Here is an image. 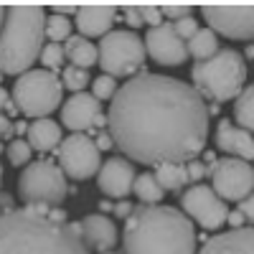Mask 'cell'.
Returning a JSON list of instances; mask_svg holds the SVG:
<instances>
[{"label": "cell", "mask_w": 254, "mask_h": 254, "mask_svg": "<svg viewBox=\"0 0 254 254\" xmlns=\"http://www.w3.org/2000/svg\"><path fill=\"white\" fill-rule=\"evenodd\" d=\"M104 120L127 160L153 168L196 160L208 137V112L198 92L181 79L145 69L117 87Z\"/></svg>", "instance_id": "cell-1"}, {"label": "cell", "mask_w": 254, "mask_h": 254, "mask_svg": "<svg viewBox=\"0 0 254 254\" xmlns=\"http://www.w3.org/2000/svg\"><path fill=\"white\" fill-rule=\"evenodd\" d=\"M125 254H196V229L173 206H132L122 231Z\"/></svg>", "instance_id": "cell-2"}, {"label": "cell", "mask_w": 254, "mask_h": 254, "mask_svg": "<svg viewBox=\"0 0 254 254\" xmlns=\"http://www.w3.org/2000/svg\"><path fill=\"white\" fill-rule=\"evenodd\" d=\"M0 254H89L81 237L33 208L0 214Z\"/></svg>", "instance_id": "cell-3"}, {"label": "cell", "mask_w": 254, "mask_h": 254, "mask_svg": "<svg viewBox=\"0 0 254 254\" xmlns=\"http://www.w3.org/2000/svg\"><path fill=\"white\" fill-rule=\"evenodd\" d=\"M44 20L46 8L33 3L5 5V18L0 26V74H26L41 49H44Z\"/></svg>", "instance_id": "cell-4"}, {"label": "cell", "mask_w": 254, "mask_h": 254, "mask_svg": "<svg viewBox=\"0 0 254 254\" xmlns=\"http://www.w3.org/2000/svg\"><path fill=\"white\" fill-rule=\"evenodd\" d=\"M247 61L237 49H219L211 59L196 61L190 69L193 89L201 99H211L216 104L231 102L247 87Z\"/></svg>", "instance_id": "cell-5"}, {"label": "cell", "mask_w": 254, "mask_h": 254, "mask_svg": "<svg viewBox=\"0 0 254 254\" xmlns=\"http://www.w3.org/2000/svg\"><path fill=\"white\" fill-rule=\"evenodd\" d=\"M61 97H64V87L59 76L46 69H28L26 74H20L10 92L18 115H26L33 120L49 117L54 110H59Z\"/></svg>", "instance_id": "cell-6"}, {"label": "cell", "mask_w": 254, "mask_h": 254, "mask_svg": "<svg viewBox=\"0 0 254 254\" xmlns=\"http://www.w3.org/2000/svg\"><path fill=\"white\" fill-rule=\"evenodd\" d=\"M18 193L26 206L59 208L69 196V186L54 158H38L23 168L18 178Z\"/></svg>", "instance_id": "cell-7"}, {"label": "cell", "mask_w": 254, "mask_h": 254, "mask_svg": "<svg viewBox=\"0 0 254 254\" xmlns=\"http://www.w3.org/2000/svg\"><path fill=\"white\" fill-rule=\"evenodd\" d=\"M97 64L102 74L112 79L117 76H135L145 69V46L142 38L130 28H117L99 38Z\"/></svg>", "instance_id": "cell-8"}, {"label": "cell", "mask_w": 254, "mask_h": 254, "mask_svg": "<svg viewBox=\"0 0 254 254\" xmlns=\"http://www.w3.org/2000/svg\"><path fill=\"white\" fill-rule=\"evenodd\" d=\"M56 165L61 168L64 178H71V181L94 178L102 165L94 137H89L87 132H74L64 137L56 145Z\"/></svg>", "instance_id": "cell-9"}, {"label": "cell", "mask_w": 254, "mask_h": 254, "mask_svg": "<svg viewBox=\"0 0 254 254\" xmlns=\"http://www.w3.org/2000/svg\"><path fill=\"white\" fill-rule=\"evenodd\" d=\"M203 20L208 31L231 41H252L254 36V5L252 3H203Z\"/></svg>", "instance_id": "cell-10"}, {"label": "cell", "mask_w": 254, "mask_h": 254, "mask_svg": "<svg viewBox=\"0 0 254 254\" xmlns=\"http://www.w3.org/2000/svg\"><path fill=\"white\" fill-rule=\"evenodd\" d=\"M211 190L226 203L234 201L239 203L242 198L252 196L254 188V168L247 160H237V158H219L211 168Z\"/></svg>", "instance_id": "cell-11"}, {"label": "cell", "mask_w": 254, "mask_h": 254, "mask_svg": "<svg viewBox=\"0 0 254 254\" xmlns=\"http://www.w3.org/2000/svg\"><path fill=\"white\" fill-rule=\"evenodd\" d=\"M181 206H183L181 214L190 224L196 221L201 229H221L226 224V214H229L226 203L203 183L190 186L181 198Z\"/></svg>", "instance_id": "cell-12"}, {"label": "cell", "mask_w": 254, "mask_h": 254, "mask_svg": "<svg viewBox=\"0 0 254 254\" xmlns=\"http://www.w3.org/2000/svg\"><path fill=\"white\" fill-rule=\"evenodd\" d=\"M145 56H150L160 66H181L188 61L186 41H181L171 23H160L145 33Z\"/></svg>", "instance_id": "cell-13"}, {"label": "cell", "mask_w": 254, "mask_h": 254, "mask_svg": "<svg viewBox=\"0 0 254 254\" xmlns=\"http://www.w3.org/2000/svg\"><path fill=\"white\" fill-rule=\"evenodd\" d=\"M61 125L74 132H87L94 127H104L107 120L102 115V102H97L89 92L71 94L61 104Z\"/></svg>", "instance_id": "cell-14"}, {"label": "cell", "mask_w": 254, "mask_h": 254, "mask_svg": "<svg viewBox=\"0 0 254 254\" xmlns=\"http://www.w3.org/2000/svg\"><path fill=\"white\" fill-rule=\"evenodd\" d=\"M135 165L122 158V155H115V158H107L99 171H97V186L99 190L107 198H120L125 201L127 196L132 193V183H135Z\"/></svg>", "instance_id": "cell-15"}, {"label": "cell", "mask_w": 254, "mask_h": 254, "mask_svg": "<svg viewBox=\"0 0 254 254\" xmlns=\"http://www.w3.org/2000/svg\"><path fill=\"white\" fill-rule=\"evenodd\" d=\"M117 5H97V3H87V5H76L74 13V23L81 33V38H102L107 36L117 20Z\"/></svg>", "instance_id": "cell-16"}, {"label": "cell", "mask_w": 254, "mask_h": 254, "mask_svg": "<svg viewBox=\"0 0 254 254\" xmlns=\"http://www.w3.org/2000/svg\"><path fill=\"white\" fill-rule=\"evenodd\" d=\"M79 237L84 242V247L97 254H104V252H112V247L120 242V234H117V226L112 219L102 216V214H89L79 221Z\"/></svg>", "instance_id": "cell-17"}, {"label": "cell", "mask_w": 254, "mask_h": 254, "mask_svg": "<svg viewBox=\"0 0 254 254\" xmlns=\"http://www.w3.org/2000/svg\"><path fill=\"white\" fill-rule=\"evenodd\" d=\"M216 147L224 153H229L231 158H237V160H247L252 163L254 158V140H252V132L242 130V127H237L231 120H221L216 125Z\"/></svg>", "instance_id": "cell-18"}, {"label": "cell", "mask_w": 254, "mask_h": 254, "mask_svg": "<svg viewBox=\"0 0 254 254\" xmlns=\"http://www.w3.org/2000/svg\"><path fill=\"white\" fill-rule=\"evenodd\" d=\"M198 254H254V231L252 226L229 229L224 234L206 239Z\"/></svg>", "instance_id": "cell-19"}, {"label": "cell", "mask_w": 254, "mask_h": 254, "mask_svg": "<svg viewBox=\"0 0 254 254\" xmlns=\"http://www.w3.org/2000/svg\"><path fill=\"white\" fill-rule=\"evenodd\" d=\"M26 142L31 150H38V153H51L56 150V145L61 142V125L54 122L51 117H41V120H33L26 130Z\"/></svg>", "instance_id": "cell-20"}, {"label": "cell", "mask_w": 254, "mask_h": 254, "mask_svg": "<svg viewBox=\"0 0 254 254\" xmlns=\"http://www.w3.org/2000/svg\"><path fill=\"white\" fill-rule=\"evenodd\" d=\"M61 49H64V59H69V66L87 71L89 66L97 64V46L81 36H69L61 44Z\"/></svg>", "instance_id": "cell-21"}, {"label": "cell", "mask_w": 254, "mask_h": 254, "mask_svg": "<svg viewBox=\"0 0 254 254\" xmlns=\"http://www.w3.org/2000/svg\"><path fill=\"white\" fill-rule=\"evenodd\" d=\"M216 51H219V38L211 33L208 28H198L193 36L186 41V54H188V59L203 61V59H211Z\"/></svg>", "instance_id": "cell-22"}, {"label": "cell", "mask_w": 254, "mask_h": 254, "mask_svg": "<svg viewBox=\"0 0 254 254\" xmlns=\"http://www.w3.org/2000/svg\"><path fill=\"white\" fill-rule=\"evenodd\" d=\"M153 178L158 181V186L163 190H181L188 183L186 165H178V163H160V165H155Z\"/></svg>", "instance_id": "cell-23"}, {"label": "cell", "mask_w": 254, "mask_h": 254, "mask_svg": "<svg viewBox=\"0 0 254 254\" xmlns=\"http://www.w3.org/2000/svg\"><path fill=\"white\" fill-rule=\"evenodd\" d=\"M231 122L242 127V130L252 132V127H254V87L252 84H247L242 94L234 99V120Z\"/></svg>", "instance_id": "cell-24"}, {"label": "cell", "mask_w": 254, "mask_h": 254, "mask_svg": "<svg viewBox=\"0 0 254 254\" xmlns=\"http://www.w3.org/2000/svg\"><path fill=\"white\" fill-rule=\"evenodd\" d=\"M132 193L140 198V206H158L163 201L165 190L158 186V181L153 178V173H142V176H135Z\"/></svg>", "instance_id": "cell-25"}, {"label": "cell", "mask_w": 254, "mask_h": 254, "mask_svg": "<svg viewBox=\"0 0 254 254\" xmlns=\"http://www.w3.org/2000/svg\"><path fill=\"white\" fill-rule=\"evenodd\" d=\"M71 20L64 15H46L44 20V38H49V44H64L71 36Z\"/></svg>", "instance_id": "cell-26"}, {"label": "cell", "mask_w": 254, "mask_h": 254, "mask_svg": "<svg viewBox=\"0 0 254 254\" xmlns=\"http://www.w3.org/2000/svg\"><path fill=\"white\" fill-rule=\"evenodd\" d=\"M61 87L64 89H69V92H74V94H79V92H84V87L92 81L89 79V71H84V69H76V66H64L61 69Z\"/></svg>", "instance_id": "cell-27"}, {"label": "cell", "mask_w": 254, "mask_h": 254, "mask_svg": "<svg viewBox=\"0 0 254 254\" xmlns=\"http://www.w3.org/2000/svg\"><path fill=\"white\" fill-rule=\"evenodd\" d=\"M31 147H28V142L23 140V137H15V140H10L8 142V147H5V155H8V160H10V165L13 168H20V165H28L31 163Z\"/></svg>", "instance_id": "cell-28"}, {"label": "cell", "mask_w": 254, "mask_h": 254, "mask_svg": "<svg viewBox=\"0 0 254 254\" xmlns=\"http://www.w3.org/2000/svg\"><path fill=\"white\" fill-rule=\"evenodd\" d=\"M38 59H41V64L46 66V71H54V74H56V69H61V64L66 61V59H64L61 44H44Z\"/></svg>", "instance_id": "cell-29"}, {"label": "cell", "mask_w": 254, "mask_h": 254, "mask_svg": "<svg viewBox=\"0 0 254 254\" xmlns=\"http://www.w3.org/2000/svg\"><path fill=\"white\" fill-rule=\"evenodd\" d=\"M115 92H117V79H112V76H107V74H99V76L92 81V97H94L97 102L112 99Z\"/></svg>", "instance_id": "cell-30"}, {"label": "cell", "mask_w": 254, "mask_h": 254, "mask_svg": "<svg viewBox=\"0 0 254 254\" xmlns=\"http://www.w3.org/2000/svg\"><path fill=\"white\" fill-rule=\"evenodd\" d=\"M173 26V31H176V36L181 38V41H188L190 36H193L201 26H198V20L193 18V15H186V18H181V20H176V23H171Z\"/></svg>", "instance_id": "cell-31"}, {"label": "cell", "mask_w": 254, "mask_h": 254, "mask_svg": "<svg viewBox=\"0 0 254 254\" xmlns=\"http://www.w3.org/2000/svg\"><path fill=\"white\" fill-rule=\"evenodd\" d=\"M158 10H160V15L171 18L173 23H176V20H181V18L190 15V3H160V5H158Z\"/></svg>", "instance_id": "cell-32"}, {"label": "cell", "mask_w": 254, "mask_h": 254, "mask_svg": "<svg viewBox=\"0 0 254 254\" xmlns=\"http://www.w3.org/2000/svg\"><path fill=\"white\" fill-rule=\"evenodd\" d=\"M137 8V13H140V18H142V23H147L150 28H155V26H160L163 23V15H160V10H158V5H135Z\"/></svg>", "instance_id": "cell-33"}, {"label": "cell", "mask_w": 254, "mask_h": 254, "mask_svg": "<svg viewBox=\"0 0 254 254\" xmlns=\"http://www.w3.org/2000/svg\"><path fill=\"white\" fill-rule=\"evenodd\" d=\"M186 173H188V183H198L208 171H206V165L201 160H188L186 163Z\"/></svg>", "instance_id": "cell-34"}, {"label": "cell", "mask_w": 254, "mask_h": 254, "mask_svg": "<svg viewBox=\"0 0 254 254\" xmlns=\"http://www.w3.org/2000/svg\"><path fill=\"white\" fill-rule=\"evenodd\" d=\"M122 13H125L122 18L127 20V26H130V31L142 26V18H140V13H137V8H135V5H122Z\"/></svg>", "instance_id": "cell-35"}, {"label": "cell", "mask_w": 254, "mask_h": 254, "mask_svg": "<svg viewBox=\"0 0 254 254\" xmlns=\"http://www.w3.org/2000/svg\"><path fill=\"white\" fill-rule=\"evenodd\" d=\"M237 211L244 216V221H252V216H254V201H252V196L242 198V201H239V206H237Z\"/></svg>", "instance_id": "cell-36"}, {"label": "cell", "mask_w": 254, "mask_h": 254, "mask_svg": "<svg viewBox=\"0 0 254 254\" xmlns=\"http://www.w3.org/2000/svg\"><path fill=\"white\" fill-rule=\"evenodd\" d=\"M112 214L120 216V219H127V216L132 214V203H130V201H117V203H112Z\"/></svg>", "instance_id": "cell-37"}, {"label": "cell", "mask_w": 254, "mask_h": 254, "mask_svg": "<svg viewBox=\"0 0 254 254\" xmlns=\"http://www.w3.org/2000/svg\"><path fill=\"white\" fill-rule=\"evenodd\" d=\"M13 137V120H8L0 112V140H10Z\"/></svg>", "instance_id": "cell-38"}, {"label": "cell", "mask_w": 254, "mask_h": 254, "mask_svg": "<svg viewBox=\"0 0 254 254\" xmlns=\"http://www.w3.org/2000/svg\"><path fill=\"white\" fill-rule=\"evenodd\" d=\"M94 145H97V150L102 153V150H110V147H115V142H112V137H110V132H99L97 135V140H94Z\"/></svg>", "instance_id": "cell-39"}, {"label": "cell", "mask_w": 254, "mask_h": 254, "mask_svg": "<svg viewBox=\"0 0 254 254\" xmlns=\"http://www.w3.org/2000/svg\"><path fill=\"white\" fill-rule=\"evenodd\" d=\"M51 8H54V13H56V15H64V18L76 13V5H74V3H54Z\"/></svg>", "instance_id": "cell-40"}, {"label": "cell", "mask_w": 254, "mask_h": 254, "mask_svg": "<svg viewBox=\"0 0 254 254\" xmlns=\"http://www.w3.org/2000/svg\"><path fill=\"white\" fill-rule=\"evenodd\" d=\"M226 224H231V229H244V216L239 214V211H229Z\"/></svg>", "instance_id": "cell-41"}, {"label": "cell", "mask_w": 254, "mask_h": 254, "mask_svg": "<svg viewBox=\"0 0 254 254\" xmlns=\"http://www.w3.org/2000/svg\"><path fill=\"white\" fill-rule=\"evenodd\" d=\"M0 214H8V211H13V196L5 193V190H0Z\"/></svg>", "instance_id": "cell-42"}, {"label": "cell", "mask_w": 254, "mask_h": 254, "mask_svg": "<svg viewBox=\"0 0 254 254\" xmlns=\"http://www.w3.org/2000/svg\"><path fill=\"white\" fill-rule=\"evenodd\" d=\"M214 163H216V153L206 150V153H203V165H206V171H208V173H211V168H214Z\"/></svg>", "instance_id": "cell-43"}, {"label": "cell", "mask_w": 254, "mask_h": 254, "mask_svg": "<svg viewBox=\"0 0 254 254\" xmlns=\"http://www.w3.org/2000/svg\"><path fill=\"white\" fill-rule=\"evenodd\" d=\"M26 130H28V122H26V120H18V122H13V132H18V135H26Z\"/></svg>", "instance_id": "cell-44"}, {"label": "cell", "mask_w": 254, "mask_h": 254, "mask_svg": "<svg viewBox=\"0 0 254 254\" xmlns=\"http://www.w3.org/2000/svg\"><path fill=\"white\" fill-rule=\"evenodd\" d=\"M8 102H10V94H8L3 87H0V112L5 110V104H8Z\"/></svg>", "instance_id": "cell-45"}, {"label": "cell", "mask_w": 254, "mask_h": 254, "mask_svg": "<svg viewBox=\"0 0 254 254\" xmlns=\"http://www.w3.org/2000/svg\"><path fill=\"white\" fill-rule=\"evenodd\" d=\"M99 211H102V216H104L107 211H112V203H110L107 198H102V201H99Z\"/></svg>", "instance_id": "cell-46"}, {"label": "cell", "mask_w": 254, "mask_h": 254, "mask_svg": "<svg viewBox=\"0 0 254 254\" xmlns=\"http://www.w3.org/2000/svg\"><path fill=\"white\" fill-rule=\"evenodd\" d=\"M3 18H5V5H0V26H3Z\"/></svg>", "instance_id": "cell-47"}, {"label": "cell", "mask_w": 254, "mask_h": 254, "mask_svg": "<svg viewBox=\"0 0 254 254\" xmlns=\"http://www.w3.org/2000/svg\"><path fill=\"white\" fill-rule=\"evenodd\" d=\"M0 181H3V168H0Z\"/></svg>", "instance_id": "cell-48"}, {"label": "cell", "mask_w": 254, "mask_h": 254, "mask_svg": "<svg viewBox=\"0 0 254 254\" xmlns=\"http://www.w3.org/2000/svg\"><path fill=\"white\" fill-rule=\"evenodd\" d=\"M104 254H115V252H104Z\"/></svg>", "instance_id": "cell-49"}, {"label": "cell", "mask_w": 254, "mask_h": 254, "mask_svg": "<svg viewBox=\"0 0 254 254\" xmlns=\"http://www.w3.org/2000/svg\"><path fill=\"white\" fill-rule=\"evenodd\" d=\"M0 81H3V74H0Z\"/></svg>", "instance_id": "cell-50"}]
</instances>
